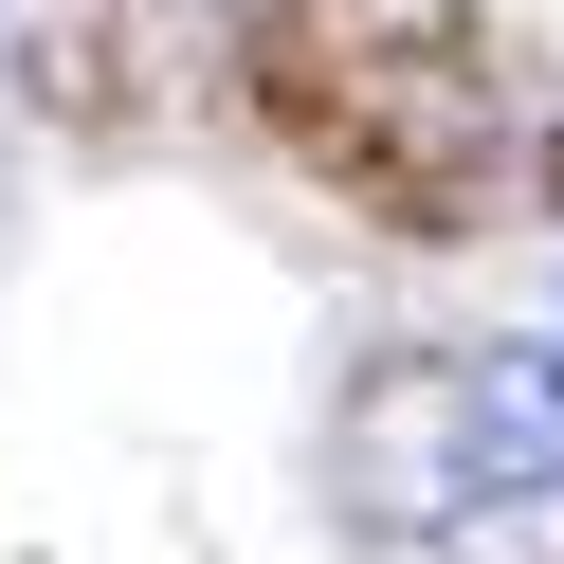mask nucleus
Returning a JSON list of instances; mask_svg holds the SVG:
<instances>
[{
	"mask_svg": "<svg viewBox=\"0 0 564 564\" xmlns=\"http://www.w3.org/2000/svg\"><path fill=\"white\" fill-rule=\"evenodd\" d=\"M564 491V346H474L437 382V510Z\"/></svg>",
	"mask_w": 564,
	"mask_h": 564,
	"instance_id": "nucleus-1",
	"label": "nucleus"
}]
</instances>
